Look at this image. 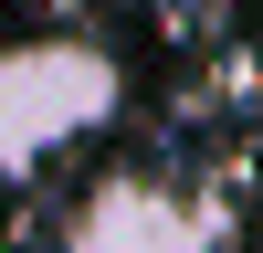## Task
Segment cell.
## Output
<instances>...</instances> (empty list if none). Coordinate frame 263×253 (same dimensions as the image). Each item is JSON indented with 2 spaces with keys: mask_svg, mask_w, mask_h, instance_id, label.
I'll return each mask as SVG.
<instances>
[{
  "mask_svg": "<svg viewBox=\"0 0 263 253\" xmlns=\"http://www.w3.org/2000/svg\"><path fill=\"white\" fill-rule=\"evenodd\" d=\"M253 116H263V95H253Z\"/></svg>",
  "mask_w": 263,
  "mask_h": 253,
  "instance_id": "3957f363",
  "label": "cell"
},
{
  "mask_svg": "<svg viewBox=\"0 0 263 253\" xmlns=\"http://www.w3.org/2000/svg\"><path fill=\"white\" fill-rule=\"evenodd\" d=\"M126 105V63L84 32H42V42H0V179H32L63 148L105 137Z\"/></svg>",
  "mask_w": 263,
  "mask_h": 253,
  "instance_id": "6da1fadb",
  "label": "cell"
},
{
  "mask_svg": "<svg viewBox=\"0 0 263 253\" xmlns=\"http://www.w3.org/2000/svg\"><path fill=\"white\" fill-rule=\"evenodd\" d=\"M63 253H221V211L168 169H105L63 211Z\"/></svg>",
  "mask_w": 263,
  "mask_h": 253,
  "instance_id": "7a4b0ae2",
  "label": "cell"
},
{
  "mask_svg": "<svg viewBox=\"0 0 263 253\" xmlns=\"http://www.w3.org/2000/svg\"><path fill=\"white\" fill-rule=\"evenodd\" d=\"M253 11H263V0H253Z\"/></svg>",
  "mask_w": 263,
  "mask_h": 253,
  "instance_id": "277c9868",
  "label": "cell"
}]
</instances>
